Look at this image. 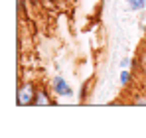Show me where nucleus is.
I'll list each match as a JSON object with an SVG mask.
<instances>
[{
	"instance_id": "f03ea898",
	"label": "nucleus",
	"mask_w": 146,
	"mask_h": 138,
	"mask_svg": "<svg viewBox=\"0 0 146 138\" xmlns=\"http://www.w3.org/2000/svg\"><path fill=\"white\" fill-rule=\"evenodd\" d=\"M53 91H55V95H59V97H69L73 93L71 87L67 85V81L63 77H55L53 79Z\"/></svg>"
},
{
	"instance_id": "f257e3e1",
	"label": "nucleus",
	"mask_w": 146,
	"mask_h": 138,
	"mask_svg": "<svg viewBox=\"0 0 146 138\" xmlns=\"http://www.w3.org/2000/svg\"><path fill=\"white\" fill-rule=\"evenodd\" d=\"M36 87L32 83H24L18 87V93H16V103L18 107H28V105H34V97H36Z\"/></svg>"
},
{
	"instance_id": "7ed1b4c3",
	"label": "nucleus",
	"mask_w": 146,
	"mask_h": 138,
	"mask_svg": "<svg viewBox=\"0 0 146 138\" xmlns=\"http://www.w3.org/2000/svg\"><path fill=\"white\" fill-rule=\"evenodd\" d=\"M53 101L48 97V91L46 89H38L36 91V97H34V107H49Z\"/></svg>"
},
{
	"instance_id": "39448f33",
	"label": "nucleus",
	"mask_w": 146,
	"mask_h": 138,
	"mask_svg": "<svg viewBox=\"0 0 146 138\" xmlns=\"http://www.w3.org/2000/svg\"><path fill=\"white\" fill-rule=\"evenodd\" d=\"M128 81H130V73H128V71H122V73H121V83H122V85H126Z\"/></svg>"
},
{
	"instance_id": "20e7f679",
	"label": "nucleus",
	"mask_w": 146,
	"mask_h": 138,
	"mask_svg": "<svg viewBox=\"0 0 146 138\" xmlns=\"http://www.w3.org/2000/svg\"><path fill=\"white\" fill-rule=\"evenodd\" d=\"M128 6L132 10H142L146 6V0H128Z\"/></svg>"
}]
</instances>
